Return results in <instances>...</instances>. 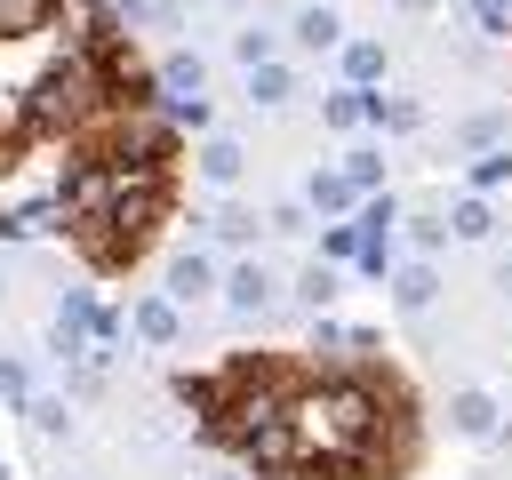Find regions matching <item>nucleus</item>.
I'll return each instance as SVG.
<instances>
[{
  "mask_svg": "<svg viewBox=\"0 0 512 480\" xmlns=\"http://www.w3.org/2000/svg\"><path fill=\"white\" fill-rule=\"evenodd\" d=\"M208 288H216V272H208V256H200V248H184V256H168V280H160V296H168L176 312H184V304H200Z\"/></svg>",
  "mask_w": 512,
  "mask_h": 480,
  "instance_id": "1",
  "label": "nucleus"
},
{
  "mask_svg": "<svg viewBox=\"0 0 512 480\" xmlns=\"http://www.w3.org/2000/svg\"><path fill=\"white\" fill-rule=\"evenodd\" d=\"M224 304H232L240 320H256V312L272 304V272H264V264H232V272H224Z\"/></svg>",
  "mask_w": 512,
  "mask_h": 480,
  "instance_id": "2",
  "label": "nucleus"
},
{
  "mask_svg": "<svg viewBox=\"0 0 512 480\" xmlns=\"http://www.w3.org/2000/svg\"><path fill=\"white\" fill-rule=\"evenodd\" d=\"M448 424H456V432H464V440H488V432H496V400H488V392H472V384H464V392H456V400H448Z\"/></svg>",
  "mask_w": 512,
  "mask_h": 480,
  "instance_id": "3",
  "label": "nucleus"
},
{
  "mask_svg": "<svg viewBox=\"0 0 512 480\" xmlns=\"http://www.w3.org/2000/svg\"><path fill=\"white\" fill-rule=\"evenodd\" d=\"M56 0H0V40H40Z\"/></svg>",
  "mask_w": 512,
  "mask_h": 480,
  "instance_id": "4",
  "label": "nucleus"
},
{
  "mask_svg": "<svg viewBox=\"0 0 512 480\" xmlns=\"http://www.w3.org/2000/svg\"><path fill=\"white\" fill-rule=\"evenodd\" d=\"M152 80H160V96H200V88H208V64H200L192 48H176V56H168Z\"/></svg>",
  "mask_w": 512,
  "mask_h": 480,
  "instance_id": "5",
  "label": "nucleus"
},
{
  "mask_svg": "<svg viewBox=\"0 0 512 480\" xmlns=\"http://www.w3.org/2000/svg\"><path fill=\"white\" fill-rule=\"evenodd\" d=\"M240 168H248V152H240L232 136H208V144H200V176H208V184H240Z\"/></svg>",
  "mask_w": 512,
  "mask_h": 480,
  "instance_id": "6",
  "label": "nucleus"
},
{
  "mask_svg": "<svg viewBox=\"0 0 512 480\" xmlns=\"http://www.w3.org/2000/svg\"><path fill=\"white\" fill-rule=\"evenodd\" d=\"M176 328H184V320H176L168 296H144V304H136V336H144V344H176Z\"/></svg>",
  "mask_w": 512,
  "mask_h": 480,
  "instance_id": "7",
  "label": "nucleus"
},
{
  "mask_svg": "<svg viewBox=\"0 0 512 480\" xmlns=\"http://www.w3.org/2000/svg\"><path fill=\"white\" fill-rule=\"evenodd\" d=\"M296 40H304V48H336V40H344L336 8H296Z\"/></svg>",
  "mask_w": 512,
  "mask_h": 480,
  "instance_id": "8",
  "label": "nucleus"
},
{
  "mask_svg": "<svg viewBox=\"0 0 512 480\" xmlns=\"http://www.w3.org/2000/svg\"><path fill=\"white\" fill-rule=\"evenodd\" d=\"M248 96H256V104H288V96H296L288 64H256V72H248Z\"/></svg>",
  "mask_w": 512,
  "mask_h": 480,
  "instance_id": "9",
  "label": "nucleus"
},
{
  "mask_svg": "<svg viewBox=\"0 0 512 480\" xmlns=\"http://www.w3.org/2000/svg\"><path fill=\"white\" fill-rule=\"evenodd\" d=\"M320 120H328V128H360V120H368V88H344V96H328V104H320Z\"/></svg>",
  "mask_w": 512,
  "mask_h": 480,
  "instance_id": "10",
  "label": "nucleus"
},
{
  "mask_svg": "<svg viewBox=\"0 0 512 480\" xmlns=\"http://www.w3.org/2000/svg\"><path fill=\"white\" fill-rule=\"evenodd\" d=\"M432 288H440V280H432V264H408V272H400V288H392V296H400V304H408V312H424V304H432Z\"/></svg>",
  "mask_w": 512,
  "mask_h": 480,
  "instance_id": "11",
  "label": "nucleus"
},
{
  "mask_svg": "<svg viewBox=\"0 0 512 480\" xmlns=\"http://www.w3.org/2000/svg\"><path fill=\"white\" fill-rule=\"evenodd\" d=\"M448 224H456V240H488V232H496V216H488V200H464V208H456Z\"/></svg>",
  "mask_w": 512,
  "mask_h": 480,
  "instance_id": "12",
  "label": "nucleus"
},
{
  "mask_svg": "<svg viewBox=\"0 0 512 480\" xmlns=\"http://www.w3.org/2000/svg\"><path fill=\"white\" fill-rule=\"evenodd\" d=\"M296 296H304V304L320 312V304L336 296V272H328V264H304V272H296Z\"/></svg>",
  "mask_w": 512,
  "mask_h": 480,
  "instance_id": "13",
  "label": "nucleus"
},
{
  "mask_svg": "<svg viewBox=\"0 0 512 480\" xmlns=\"http://www.w3.org/2000/svg\"><path fill=\"white\" fill-rule=\"evenodd\" d=\"M232 56H240L248 72H256V64H272V32H264V24H248V32L232 40Z\"/></svg>",
  "mask_w": 512,
  "mask_h": 480,
  "instance_id": "14",
  "label": "nucleus"
},
{
  "mask_svg": "<svg viewBox=\"0 0 512 480\" xmlns=\"http://www.w3.org/2000/svg\"><path fill=\"white\" fill-rule=\"evenodd\" d=\"M344 72H352V80H376V72H384V48H376V40H352V48H344Z\"/></svg>",
  "mask_w": 512,
  "mask_h": 480,
  "instance_id": "15",
  "label": "nucleus"
},
{
  "mask_svg": "<svg viewBox=\"0 0 512 480\" xmlns=\"http://www.w3.org/2000/svg\"><path fill=\"white\" fill-rule=\"evenodd\" d=\"M24 416H32V432H48V440H56V432H72V408H64V400H32Z\"/></svg>",
  "mask_w": 512,
  "mask_h": 480,
  "instance_id": "16",
  "label": "nucleus"
},
{
  "mask_svg": "<svg viewBox=\"0 0 512 480\" xmlns=\"http://www.w3.org/2000/svg\"><path fill=\"white\" fill-rule=\"evenodd\" d=\"M472 184H480V192L512 184V152H480V160H472Z\"/></svg>",
  "mask_w": 512,
  "mask_h": 480,
  "instance_id": "17",
  "label": "nucleus"
},
{
  "mask_svg": "<svg viewBox=\"0 0 512 480\" xmlns=\"http://www.w3.org/2000/svg\"><path fill=\"white\" fill-rule=\"evenodd\" d=\"M176 128H208V96H160Z\"/></svg>",
  "mask_w": 512,
  "mask_h": 480,
  "instance_id": "18",
  "label": "nucleus"
},
{
  "mask_svg": "<svg viewBox=\"0 0 512 480\" xmlns=\"http://www.w3.org/2000/svg\"><path fill=\"white\" fill-rule=\"evenodd\" d=\"M376 176H384V160H376V152H352V160H344V184H352V192H368Z\"/></svg>",
  "mask_w": 512,
  "mask_h": 480,
  "instance_id": "19",
  "label": "nucleus"
},
{
  "mask_svg": "<svg viewBox=\"0 0 512 480\" xmlns=\"http://www.w3.org/2000/svg\"><path fill=\"white\" fill-rule=\"evenodd\" d=\"M344 200H352L344 176H312V208H344Z\"/></svg>",
  "mask_w": 512,
  "mask_h": 480,
  "instance_id": "20",
  "label": "nucleus"
},
{
  "mask_svg": "<svg viewBox=\"0 0 512 480\" xmlns=\"http://www.w3.org/2000/svg\"><path fill=\"white\" fill-rule=\"evenodd\" d=\"M472 16H480V32H512V0H472Z\"/></svg>",
  "mask_w": 512,
  "mask_h": 480,
  "instance_id": "21",
  "label": "nucleus"
},
{
  "mask_svg": "<svg viewBox=\"0 0 512 480\" xmlns=\"http://www.w3.org/2000/svg\"><path fill=\"white\" fill-rule=\"evenodd\" d=\"M440 232H448L440 216H408V240H416V248H440Z\"/></svg>",
  "mask_w": 512,
  "mask_h": 480,
  "instance_id": "22",
  "label": "nucleus"
},
{
  "mask_svg": "<svg viewBox=\"0 0 512 480\" xmlns=\"http://www.w3.org/2000/svg\"><path fill=\"white\" fill-rule=\"evenodd\" d=\"M32 384H24V360H0V400H24Z\"/></svg>",
  "mask_w": 512,
  "mask_h": 480,
  "instance_id": "23",
  "label": "nucleus"
},
{
  "mask_svg": "<svg viewBox=\"0 0 512 480\" xmlns=\"http://www.w3.org/2000/svg\"><path fill=\"white\" fill-rule=\"evenodd\" d=\"M464 144H480V152H488V144H496V112H480V120H464Z\"/></svg>",
  "mask_w": 512,
  "mask_h": 480,
  "instance_id": "24",
  "label": "nucleus"
},
{
  "mask_svg": "<svg viewBox=\"0 0 512 480\" xmlns=\"http://www.w3.org/2000/svg\"><path fill=\"white\" fill-rule=\"evenodd\" d=\"M496 288H504V296H512V256H504V264H496Z\"/></svg>",
  "mask_w": 512,
  "mask_h": 480,
  "instance_id": "25",
  "label": "nucleus"
},
{
  "mask_svg": "<svg viewBox=\"0 0 512 480\" xmlns=\"http://www.w3.org/2000/svg\"><path fill=\"white\" fill-rule=\"evenodd\" d=\"M392 8H432V0H392Z\"/></svg>",
  "mask_w": 512,
  "mask_h": 480,
  "instance_id": "26",
  "label": "nucleus"
},
{
  "mask_svg": "<svg viewBox=\"0 0 512 480\" xmlns=\"http://www.w3.org/2000/svg\"><path fill=\"white\" fill-rule=\"evenodd\" d=\"M216 480H232V472H216Z\"/></svg>",
  "mask_w": 512,
  "mask_h": 480,
  "instance_id": "27",
  "label": "nucleus"
}]
</instances>
